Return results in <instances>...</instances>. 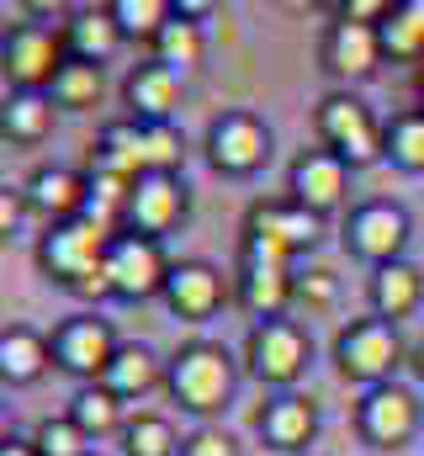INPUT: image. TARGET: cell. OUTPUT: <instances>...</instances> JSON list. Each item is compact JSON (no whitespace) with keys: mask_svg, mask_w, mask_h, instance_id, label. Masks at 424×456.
Segmentation results:
<instances>
[{"mask_svg":"<svg viewBox=\"0 0 424 456\" xmlns=\"http://www.w3.org/2000/svg\"><path fill=\"white\" fill-rule=\"evenodd\" d=\"M318 239H323V218H314L308 208H298L292 197H271V202H255L244 213V244L239 249L276 255V260L298 265V255H308Z\"/></svg>","mask_w":424,"mask_h":456,"instance_id":"cell-8","label":"cell"},{"mask_svg":"<svg viewBox=\"0 0 424 456\" xmlns=\"http://www.w3.org/2000/svg\"><path fill=\"white\" fill-rule=\"evenodd\" d=\"M122 456H181V436L165 414H133L122 430Z\"/></svg>","mask_w":424,"mask_h":456,"instance_id":"cell-32","label":"cell"},{"mask_svg":"<svg viewBox=\"0 0 424 456\" xmlns=\"http://www.w3.org/2000/svg\"><path fill=\"white\" fill-rule=\"evenodd\" d=\"M287 197L298 208H308L314 218H334L350 202V165L329 149H303L287 165Z\"/></svg>","mask_w":424,"mask_h":456,"instance_id":"cell-16","label":"cell"},{"mask_svg":"<svg viewBox=\"0 0 424 456\" xmlns=\"http://www.w3.org/2000/svg\"><path fill=\"white\" fill-rule=\"evenodd\" d=\"M181 456H244V452L223 425H197L192 436H181Z\"/></svg>","mask_w":424,"mask_h":456,"instance_id":"cell-37","label":"cell"},{"mask_svg":"<svg viewBox=\"0 0 424 456\" xmlns=\"http://www.w3.org/2000/svg\"><path fill=\"white\" fill-rule=\"evenodd\" d=\"M420 112H424V75H420Z\"/></svg>","mask_w":424,"mask_h":456,"instance_id":"cell-41","label":"cell"},{"mask_svg":"<svg viewBox=\"0 0 424 456\" xmlns=\"http://www.w3.org/2000/svg\"><path fill=\"white\" fill-rule=\"evenodd\" d=\"M175 11H181V5H170V0H111V16H117V27H122V37H138V43H149V48H154V37L170 27Z\"/></svg>","mask_w":424,"mask_h":456,"instance_id":"cell-33","label":"cell"},{"mask_svg":"<svg viewBox=\"0 0 424 456\" xmlns=\"http://www.w3.org/2000/svg\"><path fill=\"white\" fill-rule=\"evenodd\" d=\"M143 127V170L149 175H181L186 159V138L175 122H138Z\"/></svg>","mask_w":424,"mask_h":456,"instance_id":"cell-34","label":"cell"},{"mask_svg":"<svg viewBox=\"0 0 424 456\" xmlns=\"http://www.w3.org/2000/svg\"><path fill=\"white\" fill-rule=\"evenodd\" d=\"M21 191H27V208H32L48 228L75 224V218H86V208H91V175H80V170H69V165H37Z\"/></svg>","mask_w":424,"mask_h":456,"instance_id":"cell-18","label":"cell"},{"mask_svg":"<svg viewBox=\"0 0 424 456\" xmlns=\"http://www.w3.org/2000/svg\"><path fill=\"white\" fill-rule=\"evenodd\" d=\"M0 64H5L11 91H37V96H48V91H53V80H59V69L69 64L64 32H53V27H43V21L5 27Z\"/></svg>","mask_w":424,"mask_h":456,"instance_id":"cell-9","label":"cell"},{"mask_svg":"<svg viewBox=\"0 0 424 456\" xmlns=\"http://www.w3.org/2000/svg\"><path fill=\"white\" fill-rule=\"evenodd\" d=\"M387 165L404 175H424V112H398L387 122Z\"/></svg>","mask_w":424,"mask_h":456,"instance_id":"cell-31","label":"cell"},{"mask_svg":"<svg viewBox=\"0 0 424 456\" xmlns=\"http://www.w3.org/2000/svg\"><path fill=\"white\" fill-rule=\"evenodd\" d=\"M314 133H318V149L339 154L350 170H366V165L387 159V122L355 91H329L314 107Z\"/></svg>","mask_w":424,"mask_h":456,"instance_id":"cell-3","label":"cell"},{"mask_svg":"<svg viewBox=\"0 0 424 456\" xmlns=\"http://www.w3.org/2000/svg\"><path fill=\"white\" fill-rule=\"evenodd\" d=\"M366 303H371V319L382 324H404L414 319L424 303V265L420 260H393V265H377L371 281H366Z\"/></svg>","mask_w":424,"mask_h":456,"instance_id":"cell-21","label":"cell"},{"mask_svg":"<svg viewBox=\"0 0 424 456\" xmlns=\"http://www.w3.org/2000/svg\"><path fill=\"white\" fill-rule=\"evenodd\" d=\"M186 218H192V186L181 175H143V181H133L122 233H143V239L165 244V233H175Z\"/></svg>","mask_w":424,"mask_h":456,"instance_id":"cell-14","label":"cell"},{"mask_svg":"<svg viewBox=\"0 0 424 456\" xmlns=\"http://www.w3.org/2000/svg\"><path fill=\"white\" fill-rule=\"evenodd\" d=\"M424 430V398L409 382H382L366 387L355 403V436L371 452H404L414 436Z\"/></svg>","mask_w":424,"mask_h":456,"instance_id":"cell-6","label":"cell"},{"mask_svg":"<svg viewBox=\"0 0 424 456\" xmlns=\"http://www.w3.org/2000/svg\"><path fill=\"white\" fill-rule=\"evenodd\" d=\"M27 213H32V208H27V191H11V186H5V191H0V233L11 239Z\"/></svg>","mask_w":424,"mask_h":456,"instance_id":"cell-38","label":"cell"},{"mask_svg":"<svg viewBox=\"0 0 424 456\" xmlns=\"http://www.w3.org/2000/svg\"><path fill=\"white\" fill-rule=\"evenodd\" d=\"M244 371L260 382V387H276V393H298V382L308 377L314 366V335L298 324V319H271V324H249L244 335Z\"/></svg>","mask_w":424,"mask_h":456,"instance_id":"cell-4","label":"cell"},{"mask_svg":"<svg viewBox=\"0 0 424 456\" xmlns=\"http://www.w3.org/2000/svg\"><path fill=\"white\" fill-rule=\"evenodd\" d=\"M382 59H387V53H382V32L366 27V21L334 16V21L323 27V37H318V69H323L329 80H339V91L371 80V75L382 69Z\"/></svg>","mask_w":424,"mask_h":456,"instance_id":"cell-13","label":"cell"},{"mask_svg":"<svg viewBox=\"0 0 424 456\" xmlns=\"http://www.w3.org/2000/svg\"><path fill=\"white\" fill-rule=\"evenodd\" d=\"M159 303H165L170 319H181V324H208V319H217V308L228 303V276H223L212 260H175V271H170Z\"/></svg>","mask_w":424,"mask_h":456,"instance_id":"cell-17","label":"cell"},{"mask_svg":"<svg viewBox=\"0 0 424 456\" xmlns=\"http://www.w3.org/2000/svg\"><path fill=\"white\" fill-rule=\"evenodd\" d=\"M339 239H345V255H355V260H366V265L377 271V265L404 260V249H409V239H414V218H409L404 202L371 197V202H355V208L345 213Z\"/></svg>","mask_w":424,"mask_h":456,"instance_id":"cell-7","label":"cell"},{"mask_svg":"<svg viewBox=\"0 0 424 456\" xmlns=\"http://www.w3.org/2000/svg\"><path fill=\"white\" fill-rule=\"evenodd\" d=\"M409 371H414V382L424 387V340L414 345V350H409Z\"/></svg>","mask_w":424,"mask_h":456,"instance_id":"cell-40","label":"cell"},{"mask_svg":"<svg viewBox=\"0 0 424 456\" xmlns=\"http://www.w3.org/2000/svg\"><path fill=\"white\" fill-rule=\"evenodd\" d=\"M91 170H111V175H122V181H143V175H149V170H143V127H138L133 117L102 127V138H96V149H91Z\"/></svg>","mask_w":424,"mask_h":456,"instance_id":"cell-25","label":"cell"},{"mask_svg":"<svg viewBox=\"0 0 424 456\" xmlns=\"http://www.w3.org/2000/svg\"><path fill=\"white\" fill-rule=\"evenodd\" d=\"M255 430H260L265 452L308 456V446L318 441V403L308 393H276V398L255 414Z\"/></svg>","mask_w":424,"mask_h":456,"instance_id":"cell-19","label":"cell"},{"mask_svg":"<svg viewBox=\"0 0 424 456\" xmlns=\"http://www.w3.org/2000/svg\"><path fill=\"white\" fill-rule=\"evenodd\" d=\"M69 419L91 436V441H102V436H122L127 430V403L102 387V382H86V387H75V398H69Z\"/></svg>","mask_w":424,"mask_h":456,"instance_id":"cell-27","label":"cell"},{"mask_svg":"<svg viewBox=\"0 0 424 456\" xmlns=\"http://www.w3.org/2000/svg\"><path fill=\"white\" fill-rule=\"evenodd\" d=\"M339 297V281L329 265H298V303L303 308H334Z\"/></svg>","mask_w":424,"mask_h":456,"instance_id":"cell-36","label":"cell"},{"mask_svg":"<svg viewBox=\"0 0 424 456\" xmlns=\"http://www.w3.org/2000/svg\"><path fill=\"white\" fill-rule=\"evenodd\" d=\"M0 456H37V446H32V441H16V436H5V441H0Z\"/></svg>","mask_w":424,"mask_h":456,"instance_id":"cell-39","label":"cell"},{"mask_svg":"<svg viewBox=\"0 0 424 456\" xmlns=\"http://www.w3.org/2000/svg\"><path fill=\"white\" fill-rule=\"evenodd\" d=\"M165 377H170V361H159V355H154V345L122 340V345H117V355H111V366L102 371V387H111L122 403H133V398H143V393L165 387Z\"/></svg>","mask_w":424,"mask_h":456,"instance_id":"cell-22","label":"cell"},{"mask_svg":"<svg viewBox=\"0 0 424 456\" xmlns=\"http://www.w3.org/2000/svg\"><path fill=\"white\" fill-rule=\"evenodd\" d=\"M334 371L345 382H355L361 393L366 387H382V382H398V361H409V350L398 340V324H382V319H355L334 335Z\"/></svg>","mask_w":424,"mask_h":456,"instance_id":"cell-5","label":"cell"},{"mask_svg":"<svg viewBox=\"0 0 424 456\" xmlns=\"http://www.w3.org/2000/svg\"><path fill=\"white\" fill-rule=\"evenodd\" d=\"M149 59H159V64H170V69H197L202 59H208V27L192 16V11H175L170 16V27L154 37V53Z\"/></svg>","mask_w":424,"mask_h":456,"instance_id":"cell-28","label":"cell"},{"mask_svg":"<svg viewBox=\"0 0 424 456\" xmlns=\"http://www.w3.org/2000/svg\"><path fill=\"white\" fill-rule=\"evenodd\" d=\"M53 96H37V91H11V102H5V112H0V133H5V143H21V149H37L48 133H53Z\"/></svg>","mask_w":424,"mask_h":456,"instance_id":"cell-26","label":"cell"},{"mask_svg":"<svg viewBox=\"0 0 424 456\" xmlns=\"http://www.w3.org/2000/svg\"><path fill=\"white\" fill-rule=\"evenodd\" d=\"M122 43H127V37H122V27H117L111 5H80V11L64 21V48H69V59L106 64Z\"/></svg>","mask_w":424,"mask_h":456,"instance_id":"cell-24","label":"cell"},{"mask_svg":"<svg viewBox=\"0 0 424 456\" xmlns=\"http://www.w3.org/2000/svg\"><path fill=\"white\" fill-rule=\"evenodd\" d=\"M170 271H175V260L165 255L159 239L117 233L111 249H106V287H111L117 303H149V297H165Z\"/></svg>","mask_w":424,"mask_h":456,"instance_id":"cell-10","label":"cell"},{"mask_svg":"<svg viewBox=\"0 0 424 456\" xmlns=\"http://www.w3.org/2000/svg\"><path fill=\"white\" fill-rule=\"evenodd\" d=\"M181 96H186L181 69H170V64H159V59L133 64L127 80H122V102H127V117H133V122H170L175 107H181Z\"/></svg>","mask_w":424,"mask_h":456,"instance_id":"cell-20","label":"cell"},{"mask_svg":"<svg viewBox=\"0 0 424 456\" xmlns=\"http://www.w3.org/2000/svg\"><path fill=\"white\" fill-rule=\"evenodd\" d=\"M53 366V345L32 324H5L0 330V377L5 387H32Z\"/></svg>","mask_w":424,"mask_h":456,"instance_id":"cell-23","label":"cell"},{"mask_svg":"<svg viewBox=\"0 0 424 456\" xmlns=\"http://www.w3.org/2000/svg\"><path fill=\"white\" fill-rule=\"evenodd\" d=\"M233 387H239V361H233L228 345H217V340L175 345L165 393H170L186 414H197L202 425H212V419L233 403Z\"/></svg>","mask_w":424,"mask_h":456,"instance_id":"cell-2","label":"cell"},{"mask_svg":"<svg viewBox=\"0 0 424 456\" xmlns=\"http://www.w3.org/2000/svg\"><path fill=\"white\" fill-rule=\"evenodd\" d=\"M202 149H208V165L217 175L244 181V175H260L265 170V159H271V127L255 112H217L208 122Z\"/></svg>","mask_w":424,"mask_h":456,"instance_id":"cell-12","label":"cell"},{"mask_svg":"<svg viewBox=\"0 0 424 456\" xmlns=\"http://www.w3.org/2000/svg\"><path fill=\"white\" fill-rule=\"evenodd\" d=\"M32 446H37V456H91L96 446H91V436L69 419V414H48L37 430H32Z\"/></svg>","mask_w":424,"mask_h":456,"instance_id":"cell-35","label":"cell"},{"mask_svg":"<svg viewBox=\"0 0 424 456\" xmlns=\"http://www.w3.org/2000/svg\"><path fill=\"white\" fill-rule=\"evenodd\" d=\"M91 456H102V452H91Z\"/></svg>","mask_w":424,"mask_h":456,"instance_id":"cell-42","label":"cell"},{"mask_svg":"<svg viewBox=\"0 0 424 456\" xmlns=\"http://www.w3.org/2000/svg\"><path fill=\"white\" fill-rule=\"evenodd\" d=\"M111 239H117V233L102 228V224H91V218L53 224L37 239L32 260H37V271H43L53 287L102 303V297H111V287H106V249H111Z\"/></svg>","mask_w":424,"mask_h":456,"instance_id":"cell-1","label":"cell"},{"mask_svg":"<svg viewBox=\"0 0 424 456\" xmlns=\"http://www.w3.org/2000/svg\"><path fill=\"white\" fill-rule=\"evenodd\" d=\"M53 107L59 112H96L106 96V75L102 64H86V59H69L64 69H59V80H53Z\"/></svg>","mask_w":424,"mask_h":456,"instance_id":"cell-30","label":"cell"},{"mask_svg":"<svg viewBox=\"0 0 424 456\" xmlns=\"http://www.w3.org/2000/svg\"><path fill=\"white\" fill-rule=\"evenodd\" d=\"M377 32H382V53L393 64L424 59V0H393V11Z\"/></svg>","mask_w":424,"mask_h":456,"instance_id":"cell-29","label":"cell"},{"mask_svg":"<svg viewBox=\"0 0 424 456\" xmlns=\"http://www.w3.org/2000/svg\"><path fill=\"white\" fill-rule=\"evenodd\" d=\"M233 297L255 324L287 319V308L298 303V265L276 260V255H255L239 249V271H233Z\"/></svg>","mask_w":424,"mask_h":456,"instance_id":"cell-11","label":"cell"},{"mask_svg":"<svg viewBox=\"0 0 424 456\" xmlns=\"http://www.w3.org/2000/svg\"><path fill=\"white\" fill-rule=\"evenodd\" d=\"M48 345H53V366L69 371V377L86 387V382H102V371L111 366V355H117L122 340L111 335L106 319H96V314H75V319H64V324L48 335Z\"/></svg>","mask_w":424,"mask_h":456,"instance_id":"cell-15","label":"cell"}]
</instances>
